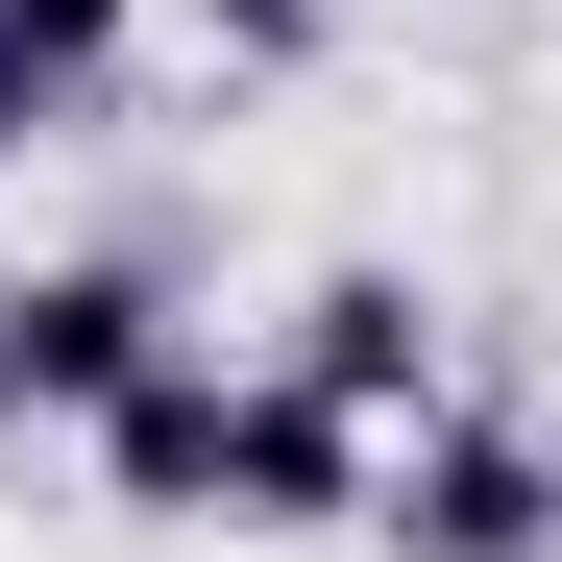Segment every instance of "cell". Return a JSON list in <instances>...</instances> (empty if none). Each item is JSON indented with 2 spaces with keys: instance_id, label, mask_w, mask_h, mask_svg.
Here are the masks:
<instances>
[{
  "instance_id": "obj_1",
  "label": "cell",
  "mask_w": 562,
  "mask_h": 562,
  "mask_svg": "<svg viewBox=\"0 0 562 562\" xmlns=\"http://www.w3.org/2000/svg\"><path fill=\"white\" fill-rule=\"evenodd\" d=\"M171 342H196V318H171L147 245H49V269H0V416H123Z\"/></svg>"
},
{
  "instance_id": "obj_2",
  "label": "cell",
  "mask_w": 562,
  "mask_h": 562,
  "mask_svg": "<svg viewBox=\"0 0 562 562\" xmlns=\"http://www.w3.org/2000/svg\"><path fill=\"white\" fill-rule=\"evenodd\" d=\"M367 538L392 562H562V416H416L392 440V490H367Z\"/></svg>"
},
{
  "instance_id": "obj_3",
  "label": "cell",
  "mask_w": 562,
  "mask_h": 562,
  "mask_svg": "<svg viewBox=\"0 0 562 562\" xmlns=\"http://www.w3.org/2000/svg\"><path fill=\"white\" fill-rule=\"evenodd\" d=\"M74 440H99V490H123V514L221 538V464H245V367H221V342H171L147 392H123V416H74Z\"/></svg>"
},
{
  "instance_id": "obj_4",
  "label": "cell",
  "mask_w": 562,
  "mask_h": 562,
  "mask_svg": "<svg viewBox=\"0 0 562 562\" xmlns=\"http://www.w3.org/2000/svg\"><path fill=\"white\" fill-rule=\"evenodd\" d=\"M269 367L416 440V416H440V294H416V269H318V294H294V342H269Z\"/></svg>"
},
{
  "instance_id": "obj_5",
  "label": "cell",
  "mask_w": 562,
  "mask_h": 562,
  "mask_svg": "<svg viewBox=\"0 0 562 562\" xmlns=\"http://www.w3.org/2000/svg\"><path fill=\"white\" fill-rule=\"evenodd\" d=\"M171 25H196L221 74H318V49H342V0H171Z\"/></svg>"
},
{
  "instance_id": "obj_6",
  "label": "cell",
  "mask_w": 562,
  "mask_h": 562,
  "mask_svg": "<svg viewBox=\"0 0 562 562\" xmlns=\"http://www.w3.org/2000/svg\"><path fill=\"white\" fill-rule=\"evenodd\" d=\"M0 25H25V49L74 74V99H99V74H123V25H147V0H0Z\"/></svg>"
},
{
  "instance_id": "obj_7",
  "label": "cell",
  "mask_w": 562,
  "mask_h": 562,
  "mask_svg": "<svg viewBox=\"0 0 562 562\" xmlns=\"http://www.w3.org/2000/svg\"><path fill=\"white\" fill-rule=\"evenodd\" d=\"M74 123H99V99H74V74H49L25 25H0V171H25V147H74Z\"/></svg>"
}]
</instances>
